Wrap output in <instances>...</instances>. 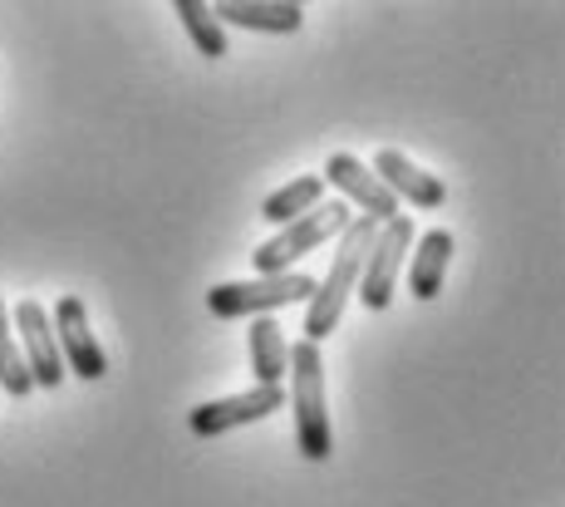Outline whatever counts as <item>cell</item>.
Returning <instances> with one entry per match:
<instances>
[{
	"label": "cell",
	"mask_w": 565,
	"mask_h": 507,
	"mask_svg": "<svg viewBox=\"0 0 565 507\" xmlns=\"http://www.w3.org/2000/svg\"><path fill=\"white\" fill-rule=\"evenodd\" d=\"M374 232H379V222H369L354 212L350 226L340 232V246H334V262H330V272H324V282H315V296L306 300V340L310 345H320V340H330L334 336V326H340V316H344V306H350V296H354V286H360V272H364V256H369V246H374Z\"/></svg>",
	"instance_id": "cell-1"
},
{
	"label": "cell",
	"mask_w": 565,
	"mask_h": 507,
	"mask_svg": "<svg viewBox=\"0 0 565 507\" xmlns=\"http://www.w3.org/2000/svg\"><path fill=\"white\" fill-rule=\"evenodd\" d=\"M290 409H296V448L310 463H324L334 453V434L324 409V360L320 345L310 340L290 345Z\"/></svg>",
	"instance_id": "cell-2"
},
{
	"label": "cell",
	"mask_w": 565,
	"mask_h": 507,
	"mask_svg": "<svg viewBox=\"0 0 565 507\" xmlns=\"http://www.w3.org/2000/svg\"><path fill=\"white\" fill-rule=\"evenodd\" d=\"M315 296V276L286 272V276H252V282H222L206 291V310L216 320H260L270 310L300 306Z\"/></svg>",
	"instance_id": "cell-3"
},
{
	"label": "cell",
	"mask_w": 565,
	"mask_h": 507,
	"mask_svg": "<svg viewBox=\"0 0 565 507\" xmlns=\"http://www.w3.org/2000/svg\"><path fill=\"white\" fill-rule=\"evenodd\" d=\"M354 212L344 208L340 198L334 202H324V208H315L306 212L300 222H290V226H280L276 236H270L266 246H256L252 252V266H256V276H286L290 266L300 262V256H310V252H324V242H334V236L350 226Z\"/></svg>",
	"instance_id": "cell-4"
},
{
	"label": "cell",
	"mask_w": 565,
	"mask_h": 507,
	"mask_svg": "<svg viewBox=\"0 0 565 507\" xmlns=\"http://www.w3.org/2000/svg\"><path fill=\"white\" fill-rule=\"evenodd\" d=\"M413 236H418V226H413L408 212L388 218L374 232V246H369V256H364L360 286H354V296H360L364 310L379 316V310L394 306V291H398V276H404V256L413 252Z\"/></svg>",
	"instance_id": "cell-5"
},
{
	"label": "cell",
	"mask_w": 565,
	"mask_h": 507,
	"mask_svg": "<svg viewBox=\"0 0 565 507\" xmlns=\"http://www.w3.org/2000/svg\"><path fill=\"white\" fill-rule=\"evenodd\" d=\"M50 326H54V345H60L64 374H79L84 384L104 380V374H108V355H104V345L94 340L84 300L79 296H60V300H54Z\"/></svg>",
	"instance_id": "cell-6"
},
{
	"label": "cell",
	"mask_w": 565,
	"mask_h": 507,
	"mask_svg": "<svg viewBox=\"0 0 565 507\" xmlns=\"http://www.w3.org/2000/svg\"><path fill=\"white\" fill-rule=\"evenodd\" d=\"M320 182H330L334 192H340V202L344 208H360V218H369V222H379L384 226L388 218H398V202H394V192L384 188V182L374 178V172H369L360 158L354 154H330L324 158V172H320Z\"/></svg>",
	"instance_id": "cell-7"
},
{
	"label": "cell",
	"mask_w": 565,
	"mask_h": 507,
	"mask_svg": "<svg viewBox=\"0 0 565 507\" xmlns=\"http://www.w3.org/2000/svg\"><path fill=\"white\" fill-rule=\"evenodd\" d=\"M15 345H20L30 384H35V390H60L64 360H60V345H54L50 310L40 306V300H20L15 306Z\"/></svg>",
	"instance_id": "cell-8"
},
{
	"label": "cell",
	"mask_w": 565,
	"mask_h": 507,
	"mask_svg": "<svg viewBox=\"0 0 565 507\" xmlns=\"http://www.w3.org/2000/svg\"><path fill=\"white\" fill-rule=\"evenodd\" d=\"M280 404H286V390H260V384H252L246 394H226V399H212V404H198L188 414V429L198 439H222V434H232V429L276 414Z\"/></svg>",
	"instance_id": "cell-9"
},
{
	"label": "cell",
	"mask_w": 565,
	"mask_h": 507,
	"mask_svg": "<svg viewBox=\"0 0 565 507\" xmlns=\"http://www.w3.org/2000/svg\"><path fill=\"white\" fill-rule=\"evenodd\" d=\"M369 172H374V178L384 182L388 192H394L398 208L408 202V208L433 212V208H443V202H448V182H443L438 172L418 168L408 154H398V148H379L374 163H369Z\"/></svg>",
	"instance_id": "cell-10"
},
{
	"label": "cell",
	"mask_w": 565,
	"mask_h": 507,
	"mask_svg": "<svg viewBox=\"0 0 565 507\" xmlns=\"http://www.w3.org/2000/svg\"><path fill=\"white\" fill-rule=\"evenodd\" d=\"M216 25L232 30H256V35H296L306 25V6L296 0H226V6H212Z\"/></svg>",
	"instance_id": "cell-11"
},
{
	"label": "cell",
	"mask_w": 565,
	"mask_h": 507,
	"mask_svg": "<svg viewBox=\"0 0 565 507\" xmlns=\"http://www.w3.org/2000/svg\"><path fill=\"white\" fill-rule=\"evenodd\" d=\"M246 355H252V374H256L260 390H286L290 345H286V330H280L270 316L246 320Z\"/></svg>",
	"instance_id": "cell-12"
},
{
	"label": "cell",
	"mask_w": 565,
	"mask_h": 507,
	"mask_svg": "<svg viewBox=\"0 0 565 507\" xmlns=\"http://www.w3.org/2000/svg\"><path fill=\"white\" fill-rule=\"evenodd\" d=\"M452 262V232L433 226V232L413 236V262H408V291L418 300H433L443 291V276H448Z\"/></svg>",
	"instance_id": "cell-13"
},
{
	"label": "cell",
	"mask_w": 565,
	"mask_h": 507,
	"mask_svg": "<svg viewBox=\"0 0 565 507\" xmlns=\"http://www.w3.org/2000/svg\"><path fill=\"white\" fill-rule=\"evenodd\" d=\"M320 198H324L320 172H306V178H296V182H286V188L270 192V198L260 202V218H266L270 226H290V222L306 218V212L320 208Z\"/></svg>",
	"instance_id": "cell-14"
},
{
	"label": "cell",
	"mask_w": 565,
	"mask_h": 507,
	"mask_svg": "<svg viewBox=\"0 0 565 507\" xmlns=\"http://www.w3.org/2000/svg\"><path fill=\"white\" fill-rule=\"evenodd\" d=\"M178 20H182V30L192 35V45H198V55L206 60H222L226 55V30L216 25V15H212V6H202V0H178Z\"/></svg>",
	"instance_id": "cell-15"
},
{
	"label": "cell",
	"mask_w": 565,
	"mask_h": 507,
	"mask_svg": "<svg viewBox=\"0 0 565 507\" xmlns=\"http://www.w3.org/2000/svg\"><path fill=\"white\" fill-rule=\"evenodd\" d=\"M0 390L10 399H25L35 384L25 374V360H20V345H15V330H10V310L0 300Z\"/></svg>",
	"instance_id": "cell-16"
}]
</instances>
